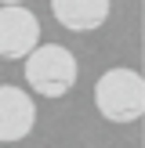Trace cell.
Masks as SVG:
<instances>
[{"label":"cell","mask_w":145,"mask_h":148,"mask_svg":"<svg viewBox=\"0 0 145 148\" xmlns=\"http://www.w3.org/2000/svg\"><path fill=\"white\" fill-rule=\"evenodd\" d=\"M51 14L72 33H91L109 18V0H51Z\"/></svg>","instance_id":"5b68a950"},{"label":"cell","mask_w":145,"mask_h":148,"mask_svg":"<svg viewBox=\"0 0 145 148\" xmlns=\"http://www.w3.org/2000/svg\"><path fill=\"white\" fill-rule=\"evenodd\" d=\"M26 79L40 98H62L76 83V58L62 43H36L26 54Z\"/></svg>","instance_id":"7a4b0ae2"},{"label":"cell","mask_w":145,"mask_h":148,"mask_svg":"<svg viewBox=\"0 0 145 148\" xmlns=\"http://www.w3.org/2000/svg\"><path fill=\"white\" fill-rule=\"evenodd\" d=\"M94 105L109 123H134L145 112V79L134 69H109L94 83Z\"/></svg>","instance_id":"6da1fadb"},{"label":"cell","mask_w":145,"mask_h":148,"mask_svg":"<svg viewBox=\"0 0 145 148\" xmlns=\"http://www.w3.org/2000/svg\"><path fill=\"white\" fill-rule=\"evenodd\" d=\"M36 43H40V22H36V14L26 11L22 4L0 7V58H7V62L26 58Z\"/></svg>","instance_id":"3957f363"},{"label":"cell","mask_w":145,"mask_h":148,"mask_svg":"<svg viewBox=\"0 0 145 148\" xmlns=\"http://www.w3.org/2000/svg\"><path fill=\"white\" fill-rule=\"evenodd\" d=\"M0 4H4V7H11V4H22V0H0Z\"/></svg>","instance_id":"8992f818"},{"label":"cell","mask_w":145,"mask_h":148,"mask_svg":"<svg viewBox=\"0 0 145 148\" xmlns=\"http://www.w3.org/2000/svg\"><path fill=\"white\" fill-rule=\"evenodd\" d=\"M36 127V105L22 87H0V145L29 137Z\"/></svg>","instance_id":"277c9868"}]
</instances>
